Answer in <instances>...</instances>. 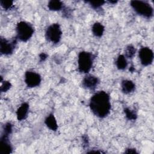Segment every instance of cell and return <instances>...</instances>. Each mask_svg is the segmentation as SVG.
<instances>
[{
    "label": "cell",
    "instance_id": "cell-10",
    "mask_svg": "<svg viewBox=\"0 0 154 154\" xmlns=\"http://www.w3.org/2000/svg\"><path fill=\"white\" fill-rule=\"evenodd\" d=\"M1 153H10L11 152L12 147L8 140V136L3 135L1 138Z\"/></svg>",
    "mask_w": 154,
    "mask_h": 154
},
{
    "label": "cell",
    "instance_id": "cell-14",
    "mask_svg": "<svg viewBox=\"0 0 154 154\" xmlns=\"http://www.w3.org/2000/svg\"><path fill=\"white\" fill-rule=\"evenodd\" d=\"M104 26L102 24L99 22H96L92 26L93 34L96 37H101L104 32Z\"/></svg>",
    "mask_w": 154,
    "mask_h": 154
},
{
    "label": "cell",
    "instance_id": "cell-9",
    "mask_svg": "<svg viewBox=\"0 0 154 154\" xmlns=\"http://www.w3.org/2000/svg\"><path fill=\"white\" fill-rule=\"evenodd\" d=\"M99 84L98 79L94 76L92 75H87L86 76L82 82V86L88 89H94Z\"/></svg>",
    "mask_w": 154,
    "mask_h": 154
},
{
    "label": "cell",
    "instance_id": "cell-22",
    "mask_svg": "<svg viewBox=\"0 0 154 154\" xmlns=\"http://www.w3.org/2000/svg\"><path fill=\"white\" fill-rule=\"evenodd\" d=\"M91 6L94 8H97L105 3V1H90L89 2Z\"/></svg>",
    "mask_w": 154,
    "mask_h": 154
},
{
    "label": "cell",
    "instance_id": "cell-24",
    "mask_svg": "<svg viewBox=\"0 0 154 154\" xmlns=\"http://www.w3.org/2000/svg\"><path fill=\"white\" fill-rule=\"evenodd\" d=\"M125 153H137V152L134 149H127V150L125 152Z\"/></svg>",
    "mask_w": 154,
    "mask_h": 154
},
{
    "label": "cell",
    "instance_id": "cell-8",
    "mask_svg": "<svg viewBox=\"0 0 154 154\" xmlns=\"http://www.w3.org/2000/svg\"><path fill=\"white\" fill-rule=\"evenodd\" d=\"M15 42H10L5 38H1L0 42V50L2 54L10 55L14 49Z\"/></svg>",
    "mask_w": 154,
    "mask_h": 154
},
{
    "label": "cell",
    "instance_id": "cell-20",
    "mask_svg": "<svg viewBox=\"0 0 154 154\" xmlns=\"http://www.w3.org/2000/svg\"><path fill=\"white\" fill-rule=\"evenodd\" d=\"M1 6L5 10H8L13 5V1H1Z\"/></svg>",
    "mask_w": 154,
    "mask_h": 154
},
{
    "label": "cell",
    "instance_id": "cell-7",
    "mask_svg": "<svg viewBox=\"0 0 154 154\" xmlns=\"http://www.w3.org/2000/svg\"><path fill=\"white\" fill-rule=\"evenodd\" d=\"M25 82L28 87H35L40 84L41 77L35 72L28 71L25 74Z\"/></svg>",
    "mask_w": 154,
    "mask_h": 154
},
{
    "label": "cell",
    "instance_id": "cell-16",
    "mask_svg": "<svg viewBox=\"0 0 154 154\" xmlns=\"http://www.w3.org/2000/svg\"><path fill=\"white\" fill-rule=\"evenodd\" d=\"M48 7L51 10L58 11L62 8L63 3L60 1H51L49 2Z\"/></svg>",
    "mask_w": 154,
    "mask_h": 154
},
{
    "label": "cell",
    "instance_id": "cell-21",
    "mask_svg": "<svg viewBox=\"0 0 154 154\" xmlns=\"http://www.w3.org/2000/svg\"><path fill=\"white\" fill-rule=\"evenodd\" d=\"M10 87H11L10 82H9L8 81H4L1 85V90L2 92L7 91L8 90H9Z\"/></svg>",
    "mask_w": 154,
    "mask_h": 154
},
{
    "label": "cell",
    "instance_id": "cell-6",
    "mask_svg": "<svg viewBox=\"0 0 154 154\" xmlns=\"http://www.w3.org/2000/svg\"><path fill=\"white\" fill-rule=\"evenodd\" d=\"M139 58L143 66H148L152 64L153 60V53L147 47H143L139 51Z\"/></svg>",
    "mask_w": 154,
    "mask_h": 154
},
{
    "label": "cell",
    "instance_id": "cell-11",
    "mask_svg": "<svg viewBox=\"0 0 154 154\" xmlns=\"http://www.w3.org/2000/svg\"><path fill=\"white\" fill-rule=\"evenodd\" d=\"M28 110H29L28 104L26 103H23L17 110V112H16L17 119L20 121H22L25 119L26 117H27Z\"/></svg>",
    "mask_w": 154,
    "mask_h": 154
},
{
    "label": "cell",
    "instance_id": "cell-12",
    "mask_svg": "<svg viewBox=\"0 0 154 154\" xmlns=\"http://www.w3.org/2000/svg\"><path fill=\"white\" fill-rule=\"evenodd\" d=\"M122 90L123 93L128 94L132 92L135 89L134 83L130 80H123L121 84Z\"/></svg>",
    "mask_w": 154,
    "mask_h": 154
},
{
    "label": "cell",
    "instance_id": "cell-23",
    "mask_svg": "<svg viewBox=\"0 0 154 154\" xmlns=\"http://www.w3.org/2000/svg\"><path fill=\"white\" fill-rule=\"evenodd\" d=\"M46 58H47V55L46 54L42 53L41 54H40V59L41 60V61H44Z\"/></svg>",
    "mask_w": 154,
    "mask_h": 154
},
{
    "label": "cell",
    "instance_id": "cell-4",
    "mask_svg": "<svg viewBox=\"0 0 154 154\" xmlns=\"http://www.w3.org/2000/svg\"><path fill=\"white\" fill-rule=\"evenodd\" d=\"M131 5L140 15L146 17H150L153 15V8L146 2L141 1H132Z\"/></svg>",
    "mask_w": 154,
    "mask_h": 154
},
{
    "label": "cell",
    "instance_id": "cell-19",
    "mask_svg": "<svg viewBox=\"0 0 154 154\" xmlns=\"http://www.w3.org/2000/svg\"><path fill=\"white\" fill-rule=\"evenodd\" d=\"M12 131V126L10 123H7L5 124L4 126V134L5 135L8 136Z\"/></svg>",
    "mask_w": 154,
    "mask_h": 154
},
{
    "label": "cell",
    "instance_id": "cell-3",
    "mask_svg": "<svg viewBox=\"0 0 154 154\" xmlns=\"http://www.w3.org/2000/svg\"><path fill=\"white\" fill-rule=\"evenodd\" d=\"M93 55L88 52H81L78 55V69L82 73H88L93 65Z\"/></svg>",
    "mask_w": 154,
    "mask_h": 154
},
{
    "label": "cell",
    "instance_id": "cell-13",
    "mask_svg": "<svg viewBox=\"0 0 154 154\" xmlns=\"http://www.w3.org/2000/svg\"><path fill=\"white\" fill-rule=\"evenodd\" d=\"M45 123L47 127L52 131H56L58 128L57 120L52 114H49L45 119Z\"/></svg>",
    "mask_w": 154,
    "mask_h": 154
},
{
    "label": "cell",
    "instance_id": "cell-5",
    "mask_svg": "<svg viewBox=\"0 0 154 154\" xmlns=\"http://www.w3.org/2000/svg\"><path fill=\"white\" fill-rule=\"evenodd\" d=\"M62 31L60 26L58 23H53L51 25L46 29V38L54 43H57L61 40Z\"/></svg>",
    "mask_w": 154,
    "mask_h": 154
},
{
    "label": "cell",
    "instance_id": "cell-2",
    "mask_svg": "<svg viewBox=\"0 0 154 154\" xmlns=\"http://www.w3.org/2000/svg\"><path fill=\"white\" fill-rule=\"evenodd\" d=\"M16 33L18 39L22 42H26L32 37L34 29L29 23L21 21L17 24Z\"/></svg>",
    "mask_w": 154,
    "mask_h": 154
},
{
    "label": "cell",
    "instance_id": "cell-18",
    "mask_svg": "<svg viewBox=\"0 0 154 154\" xmlns=\"http://www.w3.org/2000/svg\"><path fill=\"white\" fill-rule=\"evenodd\" d=\"M125 54H126V56L128 58H132L134 57V55L135 54V49L134 48V46L129 45L128 46L125 51Z\"/></svg>",
    "mask_w": 154,
    "mask_h": 154
},
{
    "label": "cell",
    "instance_id": "cell-17",
    "mask_svg": "<svg viewBox=\"0 0 154 154\" xmlns=\"http://www.w3.org/2000/svg\"><path fill=\"white\" fill-rule=\"evenodd\" d=\"M125 113L126 118L129 120H134L137 119V114L135 112L130 109L129 108H125Z\"/></svg>",
    "mask_w": 154,
    "mask_h": 154
},
{
    "label": "cell",
    "instance_id": "cell-15",
    "mask_svg": "<svg viewBox=\"0 0 154 154\" xmlns=\"http://www.w3.org/2000/svg\"><path fill=\"white\" fill-rule=\"evenodd\" d=\"M128 65V63L125 57L123 55H120L116 61V66L120 70L125 69Z\"/></svg>",
    "mask_w": 154,
    "mask_h": 154
},
{
    "label": "cell",
    "instance_id": "cell-1",
    "mask_svg": "<svg viewBox=\"0 0 154 154\" xmlns=\"http://www.w3.org/2000/svg\"><path fill=\"white\" fill-rule=\"evenodd\" d=\"M89 105L95 116L103 118L108 116L111 109L109 96L103 91H99L91 97Z\"/></svg>",
    "mask_w": 154,
    "mask_h": 154
}]
</instances>
